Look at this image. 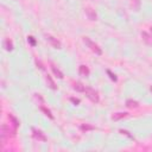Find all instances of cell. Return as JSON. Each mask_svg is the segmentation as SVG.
I'll return each instance as SVG.
<instances>
[{
	"mask_svg": "<svg viewBox=\"0 0 152 152\" xmlns=\"http://www.w3.org/2000/svg\"><path fill=\"white\" fill-rule=\"evenodd\" d=\"M27 42L30 43L31 46H36V44H37V42H36V39H34L33 36H27Z\"/></svg>",
	"mask_w": 152,
	"mask_h": 152,
	"instance_id": "obj_18",
	"label": "cell"
},
{
	"mask_svg": "<svg viewBox=\"0 0 152 152\" xmlns=\"http://www.w3.org/2000/svg\"><path fill=\"white\" fill-rule=\"evenodd\" d=\"M150 90H151V91H152V86H151V87H150Z\"/></svg>",
	"mask_w": 152,
	"mask_h": 152,
	"instance_id": "obj_24",
	"label": "cell"
},
{
	"mask_svg": "<svg viewBox=\"0 0 152 152\" xmlns=\"http://www.w3.org/2000/svg\"><path fill=\"white\" fill-rule=\"evenodd\" d=\"M40 110L49 118V119H51V120H53L55 118H53V115H52V113H51V110L50 109H48L46 107H44V106H40Z\"/></svg>",
	"mask_w": 152,
	"mask_h": 152,
	"instance_id": "obj_16",
	"label": "cell"
},
{
	"mask_svg": "<svg viewBox=\"0 0 152 152\" xmlns=\"http://www.w3.org/2000/svg\"><path fill=\"white\" fill-rule=\"evenodd\" d=\"M17 133V128L14 126H7V125H1V140L4 141L5 139L7 138H11V137H14Z\"/></svg>",
	"mask_w": 152,
	"mask_h": 152,
	"instance_id": "obj_1",
	"label": "cell"
},
{
	"mask_svg": "<svg viewBox=\"0 0 152 152\" xmlns=\"http://www.w3.org/2000/svg\"><path fill=\"white\" fill-rule=\"evenodd\" d=\"M141 37H142V39H144V42H145L146 44L152 45V37H151V36H150L147 32L142 31V32H141Z\"/></svg>",
	"mask_w": 152,
	"mask_h": 152,
	"instance_id": "obj_12",
	"label": "cell"
},
{
	"mask_svg": "<svg viewBox=\"0 0 152 152\" xmlns=\"http://www.w3.org/2000/svg\"><path fill=\"white\" fill-rule=\"evenodd\" d=\"M31 131H32V137H33V139H36V140H38V141H46V140H48L46 135H45L40 129H37V128L32 127Z\"/></svg>",
	"mask_w": 152,
	"mask_h": 152,
	"instance_id": "obj_4",
	"label": "cell"
},
{
	"mask_svg": "<svg viewBox=\"0 0 152 152\" xmlns=\"http://www.w3.org/2000/svg\"><path fill=\"white\" fill-rule=\"evenodd\" d=\"M4 48H5L7 51H12V50H13V43H12V40H11L10 38H7V39L4 40Z\"/></svg>",
	"mask_w": 152,
	"mask_h": 152,
	"instance_id": "obj_14",
	"label": "cell"
},
{
	"mask_svg": "<svg viewBox=\"0 0 152 152\" xmlns=\"http://www.w3.org/2000/svg\"><path fill=\"white\" fill-rule=\"evenodd\" d=\"M83 42L86 43V45H87L94 53H96L97 56H101V55H102V50H101V48H100L96 43H94L91 39H89V37H83Z\"/></svg>",
	"mask_w": 152,
	"mask_h": 152,
	"instance_id": "obj_2",
	"label": "cell"
},
{
	"mask_svg": "<svg viewBox=\"0 0 152 152\" xmlns=\"http://www.w3.org/2000/svg\"><path fill=\"white\" fill-rule=\"evenodd\" d=\"M127 116H128V113L119 112V113H114V114L112 115V120H114V121H119V120H121V119H124V118H127Z\"/></svg>",
	"mask_w": 152,
	"mask_h": 152,
	"instance_id": "obj_7",
	"label": "cell"
},
{
	"mask_svg": "<svg viewBox=\"0 0 152 152\" xmlns=\"http://www.w3.org/2000/svg\"><path fill=\"white\" fill-rule=\"evenodd\" d=\"M80 128H81V131H86V132H87V131H93V129H95L94 126L88 125V124H83V125H81Z\"/></svg>",
	"mask_w": 152,
	"mask_h": 152,
	"instance_id": "obj_17",
	"label": "cell"
},
{
	"mask_svg": "<svg viewBox=\"0 0 152 152\" xmlns=\"http://www.w3.org/2000/svg\"><path fill=\"white\" fill-rule=\"evenodd\" d=\"M8 119H10V124H12V126H14L15 128H18L19 127V125H20V122H19V120L14 116V115H12V114H8Z\"/></svg>",
	"mask_w": 152,
	"mask_h": 152,
	"instance_id": "obj_13",
	"label": "cell"
},
{
	"mask_svg": "<svg viewBox=\"0 0 152 152\" xmlns=\"http://www.w3.org/2000/svg\"><path fill=\"white\" fill-rule=\"evenodd\" d=\"M150 31H151V33H152V26H151V27H150Z\"/></svg>",
	"mask_w": 152,
	"mask_h": 152,
	"instance_id": "obj_23",
	"label": "cell"
},
{
	"mask_svg": "<svg viewBox=\"0 0 152 152\" xmlns=\"http://www.w3.org/2000/svg\"><path fill=\"white\" fill-rule=\"evenodd\" d=\"M120 133H122V134L127 135V137H128V138H131V139H134V138H133V135H131V134H129V132H127V131H125V129H120Z\"/></svg>",
	"mask_w": 152,
	"mask_h": 152,
	"instance_id": "obj_21",
	"label": "cell"
},
{
	"mask_svg": "<svg viewBox=\"0 0 152 152\" xmlns=\"http://www.w3.org/2000/svg\"><path fill=\"white\" fill-rule=\"evenodd\" d=\"M45 80H46V83H48V87H49L50 89H52V90H57V86L55 84V82H53V80L51 78V76H50V75H46V77H45Z\"/></svg>",
	"mask_w": 152,
	"mask_h": 152,
	"instance_id": "obj_10",
	"label": "cell"
},
{
	"mask_svg": "<svg viewBox=\"0 0 152 152\" xmlns=\"http://www.w3.org/2000/svg\"><path fill=\"white\" fill-rule=\"evenodd\" d=\"M51 70H52V72H53V75L57 77V78H59V80H63L64 78V75H63V72L58 69V68H56L55 65H51Z\"/></svg>",
	"mask_w": 152,
	"mask_h": 152,
	"instance_id": "obj_9",
	"label": "cell"
},
{
	"mask_svg": "<svg viewBox=\"0 0 152 152\" xmlns=\"http://www.w3.org/2000/svg\"><path fill=\"white\" fill-rule=\"evenodd\" d=\"M78 72H80V75H81V76H84V77L89 76V74H90L89 68H88L87 65H84V64L80 65V68H78Z\"/></svg>",
	"mask_w": 152,
	"mask_h": 152,
	"instance_id": "obj_8",
	"label": "cell"
},
{
	"mask_svg": "<svg viewBox=\"0 0 152 152\" xmlns=\"http://www.w3.org/2000/svg\"><path fill=\"white\" fill-rule=\"evenodd\" d=\"M34 62H36V65H37L40 70H45V68H44V65L42 64V62H40V61H38V59L36 58V61H34Z\"/></svg>",
	"mask_w": 152,
	"mask_h": 152,
	"instance_id": "obj_20",
	"label": "cell"
},
{
	"mask_svg": "<svg viewBox=\"0 0 152 152\" xmlns=\"http://www.w3.org/2000/svg\"><path fill=\"white\" fill-rule=\"evenodd\" d=\"M84 93H86V96H87L91 102H94V103H99V101H100V96H99V93H97L95 89H93L91 87H86Z\"/></svg>",
	"mask_w": 152,
	"mask_h": 152,
	"instance_id": "obj_3",
	"label": "cell"
},
{
	"mask_svg": "<svg viewBox=\"0 0 152 152\" xmlns=\"http://www.w3.org/2000/svg\"><path fill=\"white\" fill-rule=\"evenodd\" d=\"M70 101L74 103V104H80V99H76V97H70Z\"/></svg>",
	"mask_w": 152,
	"mask_h": 152,
	"instance_id": "obj_22",
	"label": "cell"
},
{
	"mask_svg": "<svg viewBox=\"0 0 152 152\" xmlns=\"http://www.w3.org/2000/svg\"><path fill=\"white\" fill-rule=\"evenodd\" d=\"M46 40H48V42L51 44V46L55 48V49H61V46H62L61 42H59L57 38H55L53 36H51V34H46Z\"/></svg>",
	"mask_w": 152,
	"mask_h": 152,
	"instance_id": "obj_5",
	"label": "cell"
},
{
	"mask_svg": "<svg viewBox=\"0 0 152 152\" xmlns=\"http://www.w3.org/2000/svg\"><path fill=\"white\" fill-rule=\"evenodd\" d=\"M72 88H74V90L80 91V93L84 91V89H86V87H84V86H83L81 82H75V83L72 84Z\"/></svg>",
	"mask_w": 152,
	"mask_h": 152,
	"instance_id": "obj_15",
	"label": "cell"
},
{
	"mask_svg": "<svg viewBox=\"0 0 152 152\" xmlns=\"http://www.w3.org/2000/svg\"><path fill=\"white\" fill-rule=\"evenodd\" d=\"M107 74L109 75V78H110L112 81H114V82H116V81H118V77H116V76H115V74H113L110 70H107Z\"/></svg>",
	"mask_w": 152,
	"mask_h": 152,
	"instance_id": "obj_19",
	"label": "cell"
},
{
	"mask_svg": "<svg viewBox=\"0 0 152 152\" xmlns=\"http://www.w3.org/2000/svg\"><path fill=\"white\" fill-rule=\"evenodd\" d=\"M84 12H86L88 19H90V20H96V19H97V14H96V12H95L93 8L86 7V8H84Z\"/></svg>",
	"mask_w": 152,
	"mask_h": 152,
	"instance_id": "obj_6",
	"label": "cell"
},
{
	"mask_svg": "<svg viewBox=\"0 0 152 152\" xmlns=\"http://www.w3.org/2000/svg\"><path fill=\"white\" fill-rule=\"evenodd\" d=\"M126 107H128V108H137V107H139V102L135 101V100H132V99H127L126 100Z\"/></svg>",
	"mask_w": 152,
	"mask_h": 152,
	"instance_id": "obj_11",
	"label": "cell"
}]
</instances>
